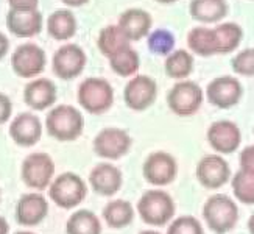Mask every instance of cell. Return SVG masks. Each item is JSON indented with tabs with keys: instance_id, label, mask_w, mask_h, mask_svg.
Instances as JSON below:
<instances>
[{
	"instance_id": "8992f818",
	"label": "cell",
	"mask_w": 254,
	"mask_h": 234,
	"mask_svg": "<svg viewBox=\"0 0 254 234\" xmlns=\"http://www.w3.org/2000/svg\"><path fill=\"white\" fill-rule=\"evenodd\" d=\"M204 92L200 84L190 80H181L175 83L167 94V105L173 114L180 117H189L198 113L203 105Z\"/></svg>"
},
{
	"instance_id": "5b68a950",
	"label": "cell",
	"mask_w": 254,
	"mask_h": 234,
	"mask_svg": "<svg viewBox=\"0 0 254 234\" xmlns=\"http://www.w3.org/2000/svg\"><path fill=\"white\" fill-rule=\"evenodd\" d=\"M87 194V186L84 180L73 172H64L53 178V181L49 186V197L52 202L63 208L72 209L83 203Z\"/></svg>"
},
{
	"instance_id": "d6986e66",
	"label": "cell",
	"mask_w": 254,
	"mask_h": 234,
	"mask_svg": "<svg viewBox=\"0 0 254 234\" xmlns=\"http://www.w3.org/2000/svg\"><path fill=\"white\" fill-rule=\"evenodd\" d=\"M124 175L119 167L109 162L97 164L89 173V184L92 191L102 197H111L120 191Z\"/></svg>"
},
{
	"instance_id": "7c38bea8",
	"label": "cell",
	"mask_w": 254,
	"mask_h": 234,
	"mask_svg": "<svg viewBox=\"0 0 254 234\" xmlns=\"http://www.w3.org/2000/svg\"><path fill=\"white\" fill-rule=\"evenodd\" d=\"M132 139L129 133L120 128H105L94 139V152L103 159H120L131 150Z\"/></svg>"
},
{
	"instance_id": "bcb514c9",
	"label": "cell",
	"mask_w": 254,
	"mask_h": 234,
	"mask_svg": "<svg viewBox=\"0 0 254 234\" xmlns=\"http://www.w3.org/2000/svg\"><path fill=\"white\" fill-rule=\"evenodd\" d=\"M253 133H254V128H253Z\"/></svg>"
},
{
	"instance_id": "836d02e7",
	"label": "cell",
	"mask_w": 254,
	"mask_h": 234,
	"mask_svg": "<svg viewBox=\"0 0 254 234\" xmlns=\"http://www.w3.org/2000/svg\"><path fill=\"white\" fill-rule=\"evenodd\" d=\"M231 68L237 75L242 77H254V47L239 52L231 60Z\"/></svg>"
},
{
	"instance_id": "ac0fdd59",
	"label": "cell",
	"mask_w": 254,
	"mask_h": 234,
	"mask_svg": "<svg viewBox=\"0 0 254 234\" xmlns=\"http://www.w3.org/2000/svg\"><path fill=\"white\" fill-rule=\"evenodd\" d=\"M42 136V122L33 113H20L9 124V138L20 147L36 146Z\"/></svg>"
},
{
	"instance_id": "74e56055",
	"label": "cell",
	"mask_w": 254,
	"mask_h": 234,
	"mask_svg": "<svg viewBox=\"0 0 254 234\" xmlns=\"http://www.w3.org/2000/svg\"><path fill=\"white\" fill-rule=\"evenodd\" d=\"M8 50H9V41H8V38L3 35V33L0 31V60L5 58V55L8 53Z\"/></svg>"
},
{
	"instance_id": "f35d334b",
	"label": "cell",
	"mask_w": 254,
	"mask_h": 234,
	"mask_svg": "<svg viewBox=\"0 0 254 234\" xmlns=\"http://www.w3.org/2000/svg\"><path fill=\"white\" fill-rule=\"evenodd\" d=\"M61 2L64 5H67V6H72V8H76V6H83L86 5L89 0H61Z\"/></svg>"
},
{
	"instance_id": "9a60e30c",
	"label": "cell",
	"mask_w": 254,
	"mask_h": 234,
	"mask_svg": "<svg viewBox=\"0 0 254 234\" xmlns=\"http://www.w3.org/2000/svg\"><path fill=\"white\" fill-rule=\"evenodd\" d=\"M207 142L218 155H231L237 152L242 144V131L233 120H217L207 128Z\"/></svg>"
},
{
	"instance_id": "ba28073f",
	"label": "cell",
	"mask_w": 254,
	"mask_h": 234,
	"mask_svg": "<svg viewBox=\"0 0 254 234\" xmlns=\"http://www.w3.org/2000/svg\"><path fill=\"white\" fill-rule=\"evenodd\" d=\"M47 64V57L38 44L24 42L11 55V68L20 78L38 77Z\"/></svg>"
},
{
	"instance_id": "4dcf8cb0",
	"label": "cell",
	"mask_w": 254,
	"mask_h": 234,
	"mask_svg": "<svg viewBox=\"0 0 254 234\" xmlns=\"http://www.w3.org/2000/svg\"><path fill=\"white\" fill-rule=\"evenodd\" d=\"M231 186H233V194L237 198V202L242 205H254V175L248 173L245 170H239L233 180H231Z\"/></svg>"
},
{
	"instance_id": "484cf974",
	"label": "cell",
	"mask_w": 254,
	"mask_h": 234,
	"mask_svg": "<svg viewBox=\"0 0 254 234\" xmlns=\"http://www.w3.org/2000/svg\"><path fill=\"white\" fill-rule=\"evenodd\" d=\"M187 46L190 52L198 57H214L217 53V41L214 35V28L207 27H195L187 35Z\"/></svg>"
},
{
	"instance_id": "b9f144b4",
	"label": "cell",
	"mask_w": 254,
	"mask_h": 234,
	"mask_svg": "<svg viewBox=\"0 0 254 234\" xmlns=\"http://www.w3.org/2000/svg\"><path fill=\"white\" fill-rule=\"evenodd\" d=\"M158 3H162V5H170V3H175L178 2V0H156Z\"/></svg>"
},
{
	"instance_id": "d6a6232c",
	"label": "cell",
	"mask_w": 254,
	"mask_h": 234,
	"mask_svg": "<svg viewBox=\"0 0 254 234\" xmlns=\"http://www.w3.org/2000/svg\"><path fill=\"white\" fill-rule=\"evenodd\" d=\"M167 234H204V230L200 220L193 216H181L172 219Z\"/></svg>"
},
{
	"instance_id": "7bdbcfd3",
	"label": "cell",
	"mask_w": 254,
	"mask_h": 234,
	"mask_svg": "<svg viewBox=\"0 0 254 234\" xmlns=\"http://www.w3.org/2000/svg\"><path fill=\"white\" fill-rule=\"evenodd\" d=\"M139 234H161L159 231H154V230H145V231H142Z\"/></svg>"
},
{
	"instance_id": "8d00e7d4",
	"label": "cell",
	"mask_w": 254,
	"mask_h": 234,
	"mask_svg": "<svg viewBox=\"0 0 254 234\" xmlns=\"http://www.w3.org/2000/svg\"><path fill=\"white\" fill-rule=\"evenodd\" d=\"M39 0H8L9 8L13 9H33L38 8Z\"/></svg>"
},
{
	"instance_id": "83f0119b",
	"label": "cell",
	"mask_w": 254,
	"mask_h": 234,
	"mask_svg": "<svg viewBox=\"0 0 254 234\" xmlns=\"http://www.w3.org/2000/svg\"><path fill=\"white\" fill-rule=\"evenodd\" d=\"M164 69L167 77L173 78V80H186L193 71V57L190 52L187 50H173L165 57Z\"/></svg>"
},
{
	"instance_id": "4316f807",
	"label": "cell",
	"mask_w": 254,
	"mask_h": 234,
	"mask_svg": "<svg viewBox=\"0 0 254 234\" xmlns=\"http://www.w3.org/2000/svg\"><path fill=\"white\" fill-rule=\"evenodd\" d=\"M217 41V53L228 55L233 53L244 39V30L236 22H223L214 28Z\"/></svg>"
},
{
	"instance_id": "e575fe53",
	"label": "cell",
	"mask_w": 254,
	"mask_h": 234,
	"mask_svg": "<svg viewBox=\"0 0 254 234\" xmlns=\"http://www.w3.org/2000/svg\"><path fill=\"white\" fill-rule=\"evenodd\" d=\"M239 164H240V170H245L254 175V146H248L240 152Z\"/></svg>"
},
{
	"instance_id": "cb8c5ba5",
	"label": "cell",
	"mask_w": 254,
	"mask_h": 234,
	"mask_svg": "<svg viewBox=\"0 0 254 234\" xmlns=\"http://www.w3.org/2000/svg\"><path fill=\"white\" fill-rule=\"evenodd\" d=\"M97 46L106 58L114 57L116 53L131 47V41L125 36V33L119 25H108L100 30L97 39Z\"/></svg>"
},
{
	"instance_id": "e0dca14e",
	"label": "cell",
	"mask_w": 254,
	"mask_h": 234,
	"mask_svg": "<svg viewBox=\"0 0 254 234\" xmlns=\"http://www.w3.org/2000/svg\"><path fill=\"white\" fill-rule=\"evenodd\" d=\"M44 25L42 14L38 8L33 9H13L6 14V27L17 38H33L41 33Z\"/></svg>"
},
{
	"instance_id": "f6af8a7d",
	"label": "cell",
	"mask_w": 254,
	"mask_h": 234,
	"mask_svg": "<svg viewBox=\"0 0 254 234\" xmlns=\"http://www.w3.org/2000/svg\"><path fill=\"white\" fill-rule=\"evenodd\" d=\"M0 198H2V194H0Z\"/></svg>"
},
{
	"instance_id": "ab89813d",
	"label": "cell",
	"mask_w": 254,
	"mask_h": 234,
	"mask_svg": "<svg viewBox=\"0 0 254 234\" xmlns=\"http://www.w3.org/2000/svg\"><path fill=\"white\" fill-rule=\"evenodd\" d=\"M9 233V225L5 217L0 216V234H8Z\"/></svg>"
},
{
	"instance_id": "1f68e13d",
	"label": "cell",
	"mask_w": 254,
	"mask_h": 234,
	"mask_svg": "<svg viewBox=\"0 0 254 234\" xmlns=\"http://www.w3.org/2000/svg\"><path fill=\"white\" fill-rule=\"evenodd\" d=\"M148 49L154 55L167 57L175 49V35L167 28H158L148 33Z\"/></svg>"
},
{
	"instance_id": "8fae6325",
	"label": "cell",
	"mask_w": 254,
	"mask_h": 234,
	"mask_svg": "<svg viewBox=\"0 0 254 234\" xmlns=\"http://www.w3.org/2000/svg\"><path fill=\"white\" fill-rule=\"evenodd\" d=\"M196 180L209 191H217L231 180V167L222 155H206L196 164Z\"/></svg>"
},
{
	"instance_id": "d4e9b609",
	"label": "cell",
	"mask_w": 254,
	"mask_h": 234,
	"mask_svg": "<svg viewBox=\"0 0 254 234\" xmlns=\"http://www.w3.org/2000/svg\"><path fill=\"white\" fill-rule=\"evenodd\" d=\"M103 219L113 230H122L134 220V208L127 200H113L103 208Z\"/></svg>"
},
{
	"instance_id": "f1b7e54d",
	"label": "cell",
	"mask_w": 254,
	"mask_h": 234,
	"mask_svg": "<svg viewBox=\"0 0 254 234\" xmlns=\"http://www.w3.org/2000/svg\"><path fill=\"white\" fill-rule=\"evenodd\" d=\"M67 234H102V224L92 211L78 209L65 222Z\"/></svg>"
},
{
	"instance_id": "7a4b0ae2",
	"label": "cell",
	"mask_w": 254,
	"mask_h": 234,
	"mask_svg": "<svg viewBox=\"0 0 254 234\" xmlns=\"http://www.w3.org/2000/svg\"><path fill=\"white\" fill-rule=\"evenodd\" d=\"M203 219L207 228L215 234L233 231L239 222V206L225 194L211 195L203 206Z\"/></svg>"
},
{
	"instance_id": "5bb4252c",
	"label": "cell",
	"mask_w": 254,
	"mask_h": 234,
	"mask_svg": "<svg viewBox=\"0 0 254 234\" xmlns=\"http://www.w3.org/2000/svg\"><path fill=\"white\" fill-rule=\"evenodd\" d=\"M158 97V83L148 75H134L124 89V100L132 111L148 109Z\"/></svg>"
},
{
	"instance_id": "603a6c76",
	"label": "cell",
	"mask_w": 254,
	"mask_h": 234,
	"mask_svg": "<svg viewBox=\"0 0 254 234\" xmlns=\"http://www.w3.org/2000/svg\"><path fill=\"white\" fill-rule=\"evenodd\" d=\"M49 35L57 41H69L76 33V19L73 13L67 8H61L53 11L47 19Z\"/></svg>"
},
{
	"instance_id": "44dd1931",
	"label": "cell",
	"mask_w": 254,
	"mask_h": 234,
	"mask_svg": "<svg viewBox=\"0 0 254 234\" xmlns=\"http://www.w3.org/2000/svg\"><path fill=\"white\" fill-rule=\"evenodd\" d=\"M119 28L125 33V36L132 41H140L148 36L153 25V19L148 11L142 8H129L124 11L117 22Z\"/></svg>"
},
{
	"instance_id": "60d3db41",
	"label": "cell",
	"mask_w": 254,
	"mask_h": 234,
	"mask_svg": "<svg viewBox=\"0 0 254 234\" xmlns=\"http://www.w3.org/2000/svg\"><path fill=\"white\" fill-rule=\"evenodd\" d=\"M247 227H248V231H250V234H254V214H251V217L248 219V224H247Z\"/></svg>"
},
{
	"instance_id": "d590c367",
	"label": "cell",
	"mask_w": 254,
	"mask_h": 234,
	"mask_svg": "<svg viewBox=\"0 0 254 234\" xmlns=\"http://www.w3.org/2000/svg\"><path fill=\"white\" fill-rule=\"evenodd\" d=\"M11 114H13V103H11V100L6 94L0 92V125L6 124Z\"/></svg>"
},
{
	"instance_id": "277c9868",
	"label": "cell",
	"mask_w": 254,
	"mask_h": 234,
	"mask_svg": "<svg viewBox=\"0 0 254 234\" xmlns=\"http://www.w3.org/2000/svg\"><path fill=\"white\" fill-rule=\"evenodd\" d=\"M78 103L89 114H103L114 103V89L105 78H86L78 86Z\"/></svg>"
},
{
	"instance_id": "2e32d148",
	"label": "cell",
	"mask_w": 254,
	"mask_h": 234,
	"mask_svg": "<svg viewBox=\"0 0 254 234\" xmlns=\"http://www.w3.org/2000/svg\"><path fill=\"white\" fill-rule=\"evenodd\" d=\"M49 202L39 192L24 194L16 205V220L22 227H36L47 217Z\"/></svg>"
},
{
	"instance_id": "52a82bcc",
	"label": "cell",
	"mask_w": 254,
	"mask_h": 234,
	"mask_svg": "<svg viewBox=\"0 0 254 234\" xmlns=\"http://www.w3.org/2000/svg\"><path fill=\"white\" fill-rule=\"evenodd\" d=\"M20 175L24 183L35 191H44L55 176V162L47 153H31L22 162Z\"/></svg>"
},
{
	"instance_id": "ee69618b",
	"label": "cell",
	"mask_w": 254,
	"mask_h": 234,
	"mask_svg": "<svg viewBox=\"0 0 254 234\" xmlns=\"http://www.w3.org/2000/svg\"><path fill=\"white\" fill-rule=\"evenodd\" d=\"M14 234H35V233H31V231H17Z\"/></svg>"
},
{
	"instance_id": "6da1fadb",
	"label": "cell",
	"mask_w": 254,
	"mask_h": 234,
	"mask_svg": "<svg viewBox=\"0 0 254 234\" xmlns=\"http://www.w3.org/2000/svg\"><path fill=\"white\" fill-rule=\"evenodd\" d=\"M46 130L60 142L76 141L84 130V117L78 108L72 105L53 106L46 117Z\"/></svg>"
},
{
	"instance_id": "f546056e",
	"label": "cell",
	"mask_w": 254,
	"mask_h": 234,
	"mask_svg": "<svg viewBox=\"0 0 254 234\" xmlns=\"http://www.w3.org/2000/svg\"><path fill=\"white\" fill-rule=\"evenodd\" d=\"M109 64H111V69L120 77H134V74L139 71L140 58L134 49L128 47L109 58Z\"/></svg>"
},
{
	"instance_id": "4fadbf2b",
	"label": "cell",
	"mask_w": 254,
	"mask_h": 234,
	"mask_svg": "<svg viewBox=\"0 0 254 234\" xmlns=\"http://www.w3.org/2000/svg\"><path fill=\"white\" fill-rule=\"evenodd\" d=\"M242 95H244V86L236 77L231 75L217 77L206 87L207 102L220 109H229L236 106L240 102Z\"/></svg>"
},
{
	"instance_id": "3957f363",
	"label": "cell",
	"mask_w": 254,
	"mask_h": 234,
	"mask_svg": "<svg viewBox=\"0 0 254 234\" xmlns=\"http://www.w3.org/2000/svg\"><path fill=\"white\" fill-rule=\"evenodd\" d=\"M175 202L169 192L161 189H151L143 192L137 202V213L150 227H164L175 217Z\"/></svg>"
},
{
	"instance_id": "9c48e42d",
	"label": "cell",
	"mask_w": 254,
	"mask_h": 234,
	"mask_svg": "<svg viewBox=\"0 0 254 234\" xmlns=\"http://www.w3.org/2000/svg\"><path fill=\"white\" fill-rule=\"evenodd\" d=\"M86 53L78 44L67 42L61 46L53 55V74L61 80H73L80 77L86 68Z\"/></svg>"
},
{
	"instance_id": "7402d4cb",
	"label": "cell",
	"mask_w": 254,
	"mask_h": 234,
	"mask_svg": "<svg viewBox=\"0 0 254 234\" xmlns=\"http://www.w3.org/2000/svg\"><path fill=\"white\" fill-rule=\"evenodd\" d=\"M189 13L192 19L203 24H215L228 14L226 0H190Z\"/></svg>"
},
{
	"instance_id": "ffe728a7",
	"label": "cell",
	"mask_w": 254,
	"mask_h": 234,
	"mask_svg": "<svg viewBox=\"0 0 254 234\" xmlns=\"http://www.w3.org/2000/svg\"><path fill=\"white\" fill-rule=\"evenodd\" d=\"M57 84L49 78H35L24 87V102L35 111L52 108L57 102Z\"/></svg>"
},
{
	"instance_id": "30bf717a",
	"label": "cell",
	"mask_w": 254,
	"mask_h": 234,
	"mask_svg": "<svg viewBox=\"0 0 254 234\" xmlns=\"http://www.w3.org/2000/svg\"><path fill=\"white\" fill-rule=\"evenodd\" d=\"M143 178L153 186H167L178 175V162L167 152H153L147 156L142 167Z\"/></svg>"
}]
</instances>
